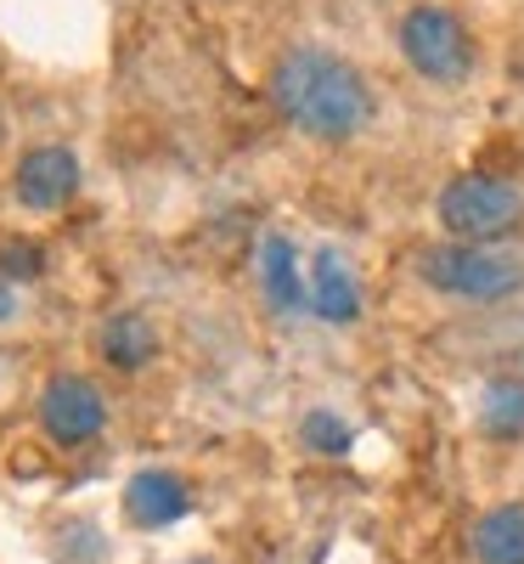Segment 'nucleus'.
<instances>
[{"instance_id": "obj_1", "label": "nucleus", "mask_w": 524, "mask_h": 564, "mask_svg": "<svg viewBox=\"0 0 524 564\" xmlns=\"http://www.w3.org/2000/svg\"><path fill=\"white\" fill-rule=\"evenodd\" d=\"M271 97H276L282 119L305 135H316V141H350L372 119L367 79L345 57L316 52V45H294V52L271 68Z\"/></svg>"}, {"instance_id": "obj_2", "label": "nucleus", "mask_w": 524, "mask_h": 564, "mask_svg": "<svg viewBox=\"0 0 524 564\" xmlns=\"http://www.w3.org/2000/svg\"><path fill=\"white\" fill-rule=\"evenodd\" d=\"M524 220V193L502 175H457L440 193V226L457 243H502Z\"/></svg>"}, {"instance_id": "obj_3", "label": "nucleus", "mask_w": 524, "mask_h": 564, "mask_svg": "<svg viewBox=\"0 0 524 564\" xmlns=\"http://www.w3.org/2000/svg\"><path fill=\"white\" fill-rule=\"evenodd\" d=\"M423 282H435L440 294L457 300H507L524 289V254L496 249V243H451V249H428L423 254Z\"/></svg>"}, {"instance_id": "obj_4", "label": "nucleus", "mask_w": 524, "mask_h": 564, "mask_svg": "<svg viewBox=\"0 0 524 564\" xmlns=\"http://www.w3.org/2000/svg\"><path fill=\"white\" fill-rule=\"evenodd\" d=\"M401 57L435 85H462L473 68V40L457 12L446 7H412L401 18Z\"/></svg>"}, {"instance_id": "obj_5", "label": "nucleus", "mask_w": 524, "mask_h": 564, "mask_svg": "<svg viewBox=\"0 0 524 564\" xmlns=\"http://www.w3.org/2000/svg\"><path fill=\"white\" fill-rule=\"evenodd\" d=\"M40 423H45V435H52L57 446L97 441L102 423H108L102 390L90 379H79V372H57V379L45 384V395H40Z\"/></svg>"}, {"instance_id": "obj_6", "label": "nucleus", "mask_w": 524, "mask_h": 564, "mask_svg": "<svg viewBox=\"0 0 524 564\" xmlns=\"http://www.w3.org/2000/svg\"><path fill=\"white\" fill-rule=\"evenodd\" d=\"M79 193V159L68 148H34L18 164V204L23 209H63Z\"/></svg>"}, {"instance_id": "obj_7", "label": "nucleus", "mask_w": 524, "mask_h": 564, "mask_svg": "<svg viewBox=\"0 0 524 564\" xmlns=\"http://www.w3.org/2000/svg\"><path fill=\"white\" fill-rule=\"evenodd\" d=\"M186 508H193V497H186V480L170 475V468H141V475L124 486V513H130L141 531L175 525Z\"/></svg>"}, {"instance_id": "obj_8", "label": "nucleus", "mask_w": 524, "mask_h": 564, "mask_svg": "<svg viewBox=\"0 0 524 564\" xmlns=\"http://www.w3.org/2000/svg\"><path fill=\"white\" fill-rule=\"evenodd\" d=\"M310 300H316V316H327V322H356V316H361L356 271L345 265L339 249H321V254L310 260Z\"/></svg>"}, {"instance_id": "obj_9", "label": "nucleus", "mask_w": 524, "mask_h": 564, "mask_svg": "<svg viewBox=\"0 0 524 564\" xmlns=\"http://www.w3.org/2000/svg\"><path fill=\"white\" fill-rule=\"evenodd\" d=\"M473 553H480V564H524V502H502L480 513Z\"/></svg>"}, {"instance_id": "obj_10", "label": "nucleus", "mask_w": 524, "mask_h": 564, "mask_svg": "<svg viewBox=\"0 0 524 564\" xmlns=\"http://www.w3.org/2000/svg\"><path fill=\"white\" fill-rule=\"evenodd\" d=\"M102 356L119 367V372H135V367H148L159 356V334H153V322L148 316H135V311H119L102 322Z\"/></svg>"}, {"instance_id": "obj_11", "label": "nucleus", "mask_w": 524, "mask_h": 564, "mask_svg": "<svg viewBox=\"0 0 524 564\" xmlns=\"http://www.w3.org/2000/svg\"><path fill=\"white\" fill-rule=\"evenodd\" d=\"M260 276H265V294L276 311H299V260H294V243L271 231L260 243Z\"/></svg>"}, {"instance_id": "obj_12", "label": "nucleus", "mask_w": 524, "mask_h": 564, "mask_svg": "<svg viewBox=\"0 0 524 564\" xmlns=\"http://www.w3.org/2000/svg\"><path fill=\"white\" fill-rule=\"evenodd\" d=\"M480 423L496 441H518L524 435V379H491L480 401Z\"/></svg>"}, {"instance_id": "obj_13", "label": "nucleus", "mask_w": 524, "mask_h": 564, "mask_svg": "<svg viewBox=\"0 0 524 564\" xmlns=\"http://www.w3.org/2000/svg\"><path fill=\"white\" fill-rule=\"evenodd\" d=\"M299 435H305V441H310L316 452H327V457L350 452V423H345V417H332V412H305Z\"/></svg>"}, {"instance_id": "obj_14", "label": "nucleus", "mask_w": 524, "mask_h": 564, "mask_svg": "<svg viewBox=\"0 0 524 564\" xmlns=\"http://www.w3.org/2000/svg\"><path fill=\"white\" fill-rule=\"evenodd\" d=\"M0 271L40 276V249H34V243H0Z\"/></svg>"}, {"instance_id": "obj_15", "label": "nucleus", "mask_w": 524, "mask_h": 564, "mask_svg": "<svg viewBox=\"0 0 524 564\" xmlns=\"http://www.w3.org/2000/svg\"><path fill=\"white\" fill-rule=\"evenodd\" d=\"M12 311H18V300H12V282H7V276H0V322H7Z\"/></svg>"}, {"instance_id": "obj_16", "label": "nucleus", "mask_w": 524, "mask_h": 564, "mask_svg": "<svg viewBox=\"0 0 524 564\" xmlns=\"http://www.w3.org/2000/svg\"><path fill=\"white\" fill-rule=\"evenodd\" d=\"M181 564H209V558H181Z\"/></svg>"}, {"instance_id": "obj_17", "label": "nucleus", "mask_w": 524, "mask_h": 564, "mask_svg": "<svg viewBox=\"0 0 524 564\" xmlns=\"http://www.w3.org/2000/svg\"><path fill=\"white\" fill-rule=\"evenodd\" d=\"M0 130H7V113H0Z\"/></svg>"}]
</instances>
